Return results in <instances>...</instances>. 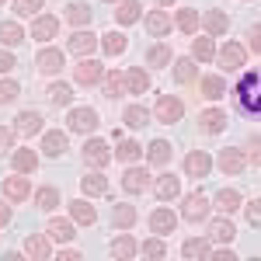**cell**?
I'll return each mask as SVG.
<instances>
[{"label": "cell", "instance_id": "obj_1", "mask_svg": "<svg viewBox=\"0 0 261 261\" xmlns=\"http://www.w3.org/2000/svg\"><path fill=\"white\" fill-rule=\"evenodd\" d=\"M233 105L244 119H261V70L244 73L233 87Z\"/></svg>", "mask_w": 261, "mask_h": 261}, {"label": "cell", "instance_id": "obj_2", "mask_svg": "<svg viewBox=\"0 0 261 261\" xmlns=\"http://www.w3.org/2000/svg\"><path fill=\"white\" fill-rule=\"evenodd\" d=\"M209 209H213V202L205 199V192H188L185 202H181V216L188 223H202L209 216Z\"/></svg>", "mask_w": 261, "mask_h": 261}, {"label": "cell", "instance_id": "obj_3", "mask_svg": "<svg viewBox=\"0 0 261 261\" xmlns=\"http://www.w3.org/2000/svg\"><path fill=\"white\" fill-rule=\"evenodd\" d=\"M73 81L84 84V87H94V84L105 81V66H101L98 60H81L73 66Z\"/></svg>", "mask_w": 261, "mask_h": 261}, {"label": "cell", "instance_id": "obj_4", "mask_svg": "<svg viewBox=\"0 0 261 261\" xmlns=\"http://www.w3.org/2000/svg\"><path fill=\"white\" fill-rule=\"evenodd\" d=\"M244 60H247V53H244V45H237V42H226L220 53H216V63H220L226 73H233V70H241Z\"/></svg>", "mask_w": 261, "mask_h": 261}, {"label": "cell", "instance_id": "obj_5", "mask_svg": "<svg viewBox=\"0 0 261 261\" xmlns=\"http://www.w3.org/2000/svg\"><path fill=\"white\" fill-rule=\"evenodd\" d=\"M181 115H185L181 98H174V94H161V98H157V119L161 122L174 125V122H181Z\"/></svg>", "mask_w": 261, "mask_h": 261}, {"label": "cell", "instance_id": "obj_6", "mask_svg": "<svg viewBox=\"0 0 261 261\" xmlns=\"http://www.w3.org/2000/svg\"><path fill=\"white\" fill-rule=\"evenodd\" d=\"M209 171H213V157L205 150H192L185 157V174L188 178H209Z\"/></svg>", "mask_w": 261, "mask_h": 261}, {"label": "cell", "instance_id": "obj_7", "mask_svg": "<svg viewBox=\"0 0 261 261\" xmlns=\"http://www.w3.org/2000/svg\"><path fill=\"white\" fill-rule=\"evenodd\" d=\"M66 122H70V129L73 133H94L98 129V112L94 108H73L70 115H66Z\"/></svg>", "mask_w": 261, "mask_h": 261}, {"label": "cell", "instance_id": "obj_8", "mask_svg": "<svg viewBox=\"0 0 261 261\" xmlns=\"http://www.w3.org/2000/svg\"><path fill=\"white\" fill-rule=\"evenodd\" d=\"M174 226H178V216L167 209V205H161V209H153L150 213V233H174Z\"/></svg>", "mask_w": 261, "mask_h": 261}, {"label": "cell", "instance_id": "obj_9", "mask_svg": "<svg viewBox=\"0 0 261 261\" xmlns=\"http://www.w3.org/2000/svg\"><path fill=\"white\" fill-rule=\"evenodd\" d=\"M56 32H60V18H53V14H35V21H32V39L49 42V39H56Z\"/></svg>", "mask_w": 261, "mask_h": 261}, {"label": "cell", "instance_id": "obj_10", "mask_svg": "<svg viewBox=\"0 0 261 261\" xmlns=\"http://www.w3.org/2000/svg\"><path fill=\"white\" fill-rule=\"evenodd\" d=\"M199 129L205 136H220L223 129H226V112L223 108H209V112H202L199 115Z\"/></svg>", "mask_w": 261, "mask_h": 261}, {"label": "cell", "instance_id": "obj_11", "mask_svg": "<svg viewBox=\"0 0 261 261\" xmlns=\"http://www.w3.org/2000/svg\"><path fill=\"white\" fill-rule=\"evenodd\" d=\"M244 164H247V157H244V150H233V146H226V150H220V171L226 174V178H233V174H241Z\"/></svg>", "mask_w": 261, "mask_h": 261}, {"label": "cell", "instance_id": "obj_12", "mask_svg": "<svg viewBox=\"0 0 261 261\" xmlns=\"http://www.w3.org/2000/svg\"><path fill=\"white\" fill-rule=\"evenodd\" d=\"M66 56H63L60 49H39L35 53V66H39V73H60Z\"/></svg>", "mask_w": 261, "mask_h": 261}, {"label": "cell", "instance_id": "obj_13", "mask_svg": "<svg viewBox=\"0 0 261 261\" xmlns=\"http://www.w3.org/2000/svg\"><path fill=\"white\" fill-rule=\"evenodd\" d=\"M122 188L129 192V195H140L150 188V171H143V167H129L125 174H122Z\"/></svg>", "mask_w": 261, "mask_h": 261}, {"label": "cell", "instance_id": "obj_14", "mask_svg": "<svg viewBox=\"0 0 261 261\" xmlns=\"http://www.w3.org/2000/svg\"><path fill=\"white\" fill-rule=\"evenodd\" d=\"M84 161L91 164V167H105V164L112 161L108 143H105V140H87V143H84Z\"/></svg>", "mask_w": 261, "mask_h": 261}, {"label": "cell", "instance_id": "obj_15", "mask_svg": "<svg viewBox=\"0 0 261 261\" xmlns=\"http://www.w3.org/2000/svg\"><path fill=\"white\" fill-rule=\"evenodd\" d=\"M122 77H125V91H129V94H146V91H150V73H146L143 66H129Z\"/></svg>", "mask_w": 261, "mask_h": 261}, {"label": "cell", "instance_id": "obj_16", "mask_svg": "<svg viewBox=\"0 0 261 261\" xmlns=\"http://www.w3.org/2000/svg\"><path fill=\"white\" fill-rule=\"evenodd\" d=\"M181 254L185 258H213V241L209 237H188V241L181 244Z\"/></svg>", "mask_w": 261, "mask_h": 261}, {"label": "cell", "instance_id": "obj_17", "mask_svg": "<svg viewBox=\"0 0 261 261\" xmlns=\"http://www.w3.org/2000/svg\"><path fill=\"white\" fill-rule=\"evenodd\" d=\"M70 220L81 223V226H94V220H98V209H94L87 199H77V202H70Z\"/></svg>", "mask_w": 261, "mask_h": 261}, {"label": "cell", "instance_id": "obj_18", "mask_svg": "<svg viewBox=\"0 0 261 261\" xmlns=\"http://www.w3.org/2000/svg\"><path fill=\"white\" fill-rule=\"evenodd\" d=\"M45 233H49L53 241H60V244H70L73 237H77V230H73V220H63V216H56V220H49V226H45Z\"/></svg>", "mask_w": 261, "mask_h": 261}, {"label": "cell", "instance_id": "obj_19", "mask_svg": "<svg viewBox=\"0 0 261 261\" xmlns=\"http://www.w3.org/2000/svg\"><path fill=\"white\" fill-rule=\"evenodd\" d=\"M11 164H14V171H18V174H32V171L39 167V153H35V150H28V146H21V150L11 153Z\"/></svg>", "mask_w": 261, "mask_h": 261}, {"label": "cell", "instance_id": "obj_20", "mask_svg": "<svg viewBox=\"0 0 261 261\" xmlns=\"http://www.w3.org/2000/svg\"><path fill=\"white\" fill-rule=\"evenodd\" d=\"M94 45H98V39H94V35H91V32H73V35H70V42H66V49H70V53H73V56H87V53H94Z\"/></svg>", "mask_w": 261, "mask_h": 261}, {"label": "cell", "instance_id": "obj_21", "mask_svg": "<svg viewBox=\"0 0 261 261\" xmlns=\"http://www.w3.org/2000/svg\"><path fill=\"white\" fill-rule=\"evenodd\" d=\"M213 205L220 209V213H237L244 205V199H241V192L237 188H220L216 192V199H213Z\"/></svg>", "mask_w": 261, "mask_h": 261}, {"label": "cell", "instance_id": "obj_22", "mask_svg": "<svg viewBox=\"0 0 261 261\" xmlns=\"http://www.w3.org/2000/svg\"><path fill=\"white\" fill-rule=\"evenodd\" d=\"M233 237H237V230H233V223L226 220V216H220V220L209 223V241H216V244H233Z\"/></svg>", "mask_w": 261, "mask_h": 261}, {"label": "cell", "instance_id": "obj_23", "mask_svg": "<svg viewBox=\"0 0 261 261\" xmlns=\"http://www.w3.org/2000/svg\"><path fill=\"white\" fill-rule=\"evenodd\" d=\"M171 28H174V21L167 18L164 11H150V14H146V32H150L153 39H164Z\"/></svg>", "mask_w": 261, "mask_h": 261}, {"label": "cell", "instance_id": "obj_24", "mask_svg": "<svg viewBox=\"0 0 261 261\" xmlns=\"http://www.w3.org/2000/svg\"><path fill=\"white\" fill-rule=\"evenodd\" d=\"M140 18H143L140 0H119V7H115V21H119L122 28L133 24V21H140Z\"/></svg>", "mask_w": 261, "mask_h": 261}, {"label": "cell", "instance_id": "obj_25", "mask_svg": "<svg viewBox=\"0 0 261 261\" xmlns=\"http://www.w3.org/2000/svg\"><path fill=\"white\" fill-rule=\"evenodd\" d=\"M42 129V115L39 112H21L18 119H14V133L18 136H35Z\"/></svg>", "mask_w": 261, "mask_h": 261}, {"label": "cell", "instance_id": "obj_26", "mask_svg": "<svg viewBox=\"0 0 261 261\" xmlns=\"http://www.w3.org/2000/svg\"><path fill=\"white\" fill-rule=\"evenodd\" d=\"M81 188H84V195H94V199H98V195L108 192V178L101 174V167H98V171H91V174L81 178Z\"/></svg>", "mask_w": 261, "mask_h": 261}, {"label": "cell", "instance_id": "obj_27", "mask_svg": "<svg viewBox=\"0 0 261 261\" xmlns=\"http://www.w3.org/2000/svg\"><path fill=\"white\" fill-rule=\"evenodd\" d=\"M153 192H157V199H178V192H181V178L178 174H161L157 178V185H153Z\"/></svg>", "mask_w": 261, "mask_h": 261}, {"label": "cell", "instance_id": "obj_28", "mask_svg": "<svg viewBox=\"0 0 261 261\" xmlns=\"http://www.w3.org/2000/svg\"><path fill=\"white\" fill-rule=\"evenodd\" d=\"M63 150H66V133L49 129V133L42 136V153H45V157H60Z\"/></svg>", "mask_w": 261, "mask_h": 261}, {"label": "cell", "instance_id": "obj_29", "mask_svg": "<svg viewBox=\"0 0 261 261\" xmlns=\"http://www.w3.org/2000/svg\"><path fill=\"white\" fill-rule=\"evenodd\" d=\"M230 32V18L223 14V11H205V35H213V39H220Z\"/></svg>", "mask_w": 261, "mask_h": 261}, {"label": "cell", "instance_id": "obj_30", "mask_svg": "<svg viewBox=\"0 0 261 261\" xmlns=\"http://www.w3.org/2000/svg\"><path fill=\"white\" fill-rule=\"evenodd\" d=\"M4 195L11 202H24L32 195V185H28V178H7L4 181Z\"/></svg>", "mask_w": 261, "mask_h": 261}, {"label": "cell", "instance_id": "obj_31", "mask_svg": "<svg viewBox=\"0 0 261 261\" xmlns=\"http://www.w3.org/2000/svg\"><path fill=\"white\" fill-rule=\"evenodd\" d=\"M136 254H140V247H136V241H133L129 233H122V237H115V241H112V258L129 261V258H136Z\"/></svg>", "mask_w": 261, "mask_h": 261}, {"label": "cell", "instance_id": "obj_32", "mask_svg": "<svg viewBox=\"0 0 261 261\" xmlns=\"http://www.w3.org/2000/svg\"><path fill=\"white\" fill-rule=\"evenodd\" d=\"M91 18H94V11H91L84 0H77V4H66V21H70V24L84 28V24H91Z\"/></svg>", "mask_w": 261, "mask_h": 261}, {"label": "cell", "instance_id": "obj_33", "mask_svg": "<svg viewBox=\"0 0 261 261\" xmlns=\"http://www.w3.org/2000/svg\"><path fill=\"white\" fill-rule=\"evenodd\" d=\"M195 56H192V60H188V56H185V60H178L174 63V81L178 84H192V81H199V66H195Z\"/></svg>", "mask_w": 261, "mask_h": 261}, {"label": "cell", "instance_id": "obj_34", "mask_svg": "<svg viewBox=\"0 0 261 261\" xmlns=\"http://www.w3.org/2000/svg\"><path fill=\"white\" fill-rule=\"evenodd\" d=\"M146 161L153 164V167H164V164L171 161V143L167 140H153L146 146Z\"/></svg>", "mask_w": 261, "mask_h": 261}, {"label": "cell", "instance_id": "obj_35", "mask_svg": "<svg viewBox=\"0 0 261 261\" xmlns=\"http://www.w3.org/2000/svg\"><path fill=\"white\" fill-rule=\"evenodd\" d=\"M24 254H28V258H35V261H42V258H49V254H53V247H49V241H45L42 233H32V237L24 241Z\"/></svg>", "mask_w": 261, "mask_h": 261}, {"label": "cell", "instance_id": "obj_36", "mask_svg": "<svg viewBox=\"0 0 261 261\" xmlns=\"http://www.w3.org/2000/svg\"><path fill=\"white\" fill-rule=\"evenodd\" d=\"M0 42L11 45V49L21 45V42H24V28H21L18 21H0Z\"/></svg>", "mask_w": 261, "mask_h": 261}, {"label": "cell", "instance_id": "obj_37", "mask_svg": "<svg viewBox=\"0 0 261 261\" xmlns=\"http://www.w3.org/2000/svg\"><path fill=\"white\" fill-rule=\"evenodd\" d=\"M115 157H119L122 164H136L140 157H146V150H143L136 140H122V143H119V150H115Z\"/></svg>", "mask_w": 261, "mask_h": 261}, {"label": "cell", "instance_id": "obj_38", "mask_svg": "<svg viewBox=\"0 0 261 261\" xmlns=\"http://www.w3.org/2000/svg\"><path fill=\"white\" fill-rule=\"evenodd\" d=\"M101 49L108 53V56H119L129 49V39L122 35V32H108V35H101Z\"/></svg>", "mask_w": 261, "mask_h": 261}, {"label": "cell", "instance_id": "obj_39", "mask_svg": "<svg viewBox=\"0 0 261 261\" xmlns=\"http://www.w3.org/2000/svg\"><path fill=\"white\" fill-rule=\"evenodd\" d=\"M122 122H125L129 129H143V125L150 122V112H146V108H140V105H129V108L122 112Z\"/></svg>", "mask_w": 261, "mask_h": 261}, {"label": "cell", "instance_id": "obj_40", "mask_svg": "<svg viewBox=\"0 0 261 261\" xmlns=\"http://www.w3.org/2000/svg\"><path fill=\"white\" fill-rule=\"evenodd\" d=\"M178 28L185 35H195V32H199V11H195V7H181L178 11Z\"/></svg>", "mask_w": 261, "mask_h": 261}, {"label": "cell", "instance_id": "obj_41", "mask_svg": "<svg viewBox=\"0 0 261 261\" xmlns=\"http://www.w3.org/2000/svg\"><path fill=\"white\" fill-rule=\"evenodd\" d=\"M35 202H39V209H45V213H53V209L60 205V192H56L53 185H42L39 192H35Z\"/></svg>", "mask_w": 261, "mask_h": 261}, {"label": "cell", "instance_id": "obj_42", "mask_svg": "<svg viewBox=\"0 0 261 261\" xmlns=\"http://www.w3.org/2000/svg\"><path fill=\"white\" fill-rule=\"evenodd\" d=\"M112 223H115V226H119V230H129V226H133V223H136V209H133V205H115V209H112Z\"/></svg>", "mask_w": 261, "mask_h": 261}, {"label": "cell", "instance_id": "obj_43", "mask_svg": "<svg viewBox=\"0 0 261 261\" xmlns=\"http://www.w3.org/2000/svg\"><path fill=\"white\" fill-rule=\"evenodd\" d=\"M199 87H202V98H213V101L226 94V84H223V77H202Z\"/></svg>", "mask_w": 261, "mask_h": 261}, {"label": "cell", "instance_id": "obj_44", "mask_svg": "<svg viewBox=\"0 0 261 261\" xmlns=\"http://www.w3.org/2000/svg\"><path fill=\"white\" fill-rule=\"evenodd\" d=\"M192 56L199 63H209V60H216V45H213V39L205 35V39H195V45H192Z\"/></svg>", "mask_w": 261, "mask_h": 261}, {"label": "cell", "instance_id": "obj_45", "mask_svg": "<svg viewBox=\"0 0 261 261\" xmlns=\"http://www.w3.org/2000/svg\"><path fill=\"white\" fill-rule=\"evenodd\" d=\"M122 87H125V77H122L119 70H108L105 73V98H119Z\"/></svg>", "mask_w": 261, "mask_h": 261}, {"label": "cell", "instance_id": "obj_46", "mask_svg": "<svg viewBox=\"0 0 261 261\" xmlns=\"http://www.w3.org/2000/svg\"><path fill=\"white\" fill-rule=\"evenodd\" d=\"M49 101H53L56 108L70 105V101H73V91H70V84H53V87H49Z\"/></svg>", "mask_w": 261, "mask_h": 261}, {"label": "cell", "instance_id": "obj_47", "mask_svg": "<svg viewBox=\"0 0 261 261\" xmlns=\"http://www.w3.org/2000/svg\"><path fill=\"white\" fill-rule=\"evenodd\" d=\"M146 63H150V66H167V63H171V49H167V45H150V49H146Z\"/></svg>", "mask_w": 261, "mask_h": 261}, {"label": "cell", "instance_id": "obj_48", "mask_svg": "<svg viewBox=\"0 0 261 261\" xmlns=\"http://www.w3.org/2000/svg\"><path fill=\"white\" fill-rule=\"evenodd\" d=\"M42 7H45V0H14V14H21V18L39 14Z\"/></svg>", "mask_w": 261, "mask_h": 261}, {"label": "cell", "instance_id": "obj_49", "mask_svg": "<svg viewBox=\"0 0 261 261\" xmlns=\"http://www.w3.org/2000/svg\"><path fill=\"white\" fill-rule=\"evenodd\" d=\"M140 251L146 254V258H164V254H167V247H164V241H161V237H146Z\"/></svg>", "mask_w": 261, "mask_h": 261}, {"label": "cell", "instance_id": "obj_50", "mask_svg": "<svg viewBox=\"0 0 261 261\" xmlns=\"http://www.w3.org/2000/svg\"><path fill=\"white\" fill-rule=\"evenodd\" d=\"M18 94H21V87L14 81H0V105H11Z\"/></svg>", "mask_w": 261, "mask_h": 261}, {"label": "cell", "instance_id": "obj_51", "mask_svg": "<svg viewBox=\"0 0 261 261\" xmlns=\"http://www.w3.org/2000/svg\"><path fill=\"white\" fill-rule=\"evenodd\" d=\"M247 161L261 167V136H251L247 140Z\"/></svg>", "mask_w": 261, "mask_h": 261}, {"label": "cell", "instance_id": "obj_52", "mask_svg": "<svg viewBox=\"0 0 261 261\" xmlns=\"http://www.w3.org/2000/svg\"><path fill=\"white\" fill-rule=\"evenodd\" d=\"M14 129H7V125H0V153H11V146H14Z\"/></svg>", "mask_w": 261, "mask_h": 261}, {"label": "cell", "instance_id": "obj_53", "mask_svg": "<svg viewBox=\"0 0 261 261\" xmlns=\"http://www.w3.org/2000/svg\"><path fill=\"white\" fill-rule=\"evenodd\" d=\"M247 223H251V226H261V199L247 202Z\"/></svg>", "mask_w": 261, "mask_h": 261}, {"label": "cell", "instance_id": "obj_54", "mask_svg": "<svg viewBox=\"0 0 261 261\" xmlns=\"http://www.w3.org/2000/svg\"><path fill=\"white\" fill-rule=\"evenodd\" d=\"M14 66H18V63H14V56H11L7 49H0V73H11Z\"/></svg>", "mask_w": 261, "mask_h": 261}, {"label": "cell", "instance_id": "obj_55", "mask_svg": "<svg viewBox=\"0 0 261 261\" xmlns=\"http://www.w3.org/2000/svg\"><path fill=\"white\" fill-rule=\"evenodd\" d=\"M247 39H251V49H254V53H261V24H254V28L247 32Z\"/></svg>", "mask_w": 261, "mask_h": 261}, {"label": "cell", "instance_id": "obj_56", "mask_svg": "<svg viewBox=\"0 0 261 261\" xmlns=\"http://www.w3.org/2000/svg\"><path fill=\"white\" fill-rule=\"evenodd\" d=\"M60 261H81V251H73V247H63V251H60Z\"/></svg>", "mask_w": 261, "mask_h": 261}, {"label": "cell", "instance_id": "obj_57", "mask_svg": "<svg viewBox=\"0 0 261 261\" xmlns=\"http://www.w3.org/2000/svg\"><path fill=\"white\" fill-rule=\"evenodd\" d=\"M7 223H11V205L0 199V226H7Z\"/></svg>", "mask_w": 261, "mask_h": 261}, {"label": "cell", "instance_id": "obj_58", "mask_svg": "<svg viewBox=\"0 0 261 261\" xmlns=\"http://www.w3.org/2000/svg\"><path fill=\"white\" fill-rule=\"evenodd\" d=\"M213 258H216V261H237V254H233V251H226V247H223V251H213Z\"/></svg>", "mask_w": 261, "mask_h": 261}, {"label": "cell", "instance_id": "obj_59", "mask_svg": "<svg viewBox=\"0 0 261 261\" xmlns=\"http://www.w3.org/2000/svg\"><path fill=\"white\" fill-rule=\"evenodd\" d=\"M157 4H164V7H167V4H174V0H157Z\"/></svg>", "mask_w": 261, "mask_h": 261}, {"label": "cell", "instance_id": "obj_60", "mask_svg": "<svg viewBox=\"0 0 261 261\" xmlns=\"http://www.w3.org/2000/svg\"><path fill=\"white\" fill-rule=\"evenodd\" d=\"M0 4H4V0H0Z\"/></svg>", "mask_w": 261, "mask_h": 261}]
</instances>
